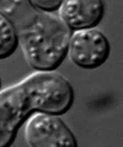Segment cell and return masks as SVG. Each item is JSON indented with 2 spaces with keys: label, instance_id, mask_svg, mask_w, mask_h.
Masks as SVG:
<instances>
[{
  "label": "cell",
  "instance_id": "6da1fadb",
  "mask_svg": "<svg viewBox=\"0 0 123 147\" xmlns=\"http://www.w3.org/2000/svg\"><path fill=\"white\" fill-rule=\"evenodd\" d=\"M74 99L70 82L56 71H37L0 89V147L10 145L24 121L33 113L63 115L73 106Z\"/></svg>",
  "mask_w": 123,
  "mask_h": 147
},
{
  "label": "cell",
  "instance_id": "7a4b0ae2",
  "mask_svg": "<svg viewBox=\"0 0 123 147\" xmlns=\"http://www.w3.org/2000/svg\"><path fill=\"white\" fill-rule=\"evenodd\" d=\"M25 139L31 147H73L78 142L72 130L59 115L33 113L25 125Z\"/></svg>",
  "mask_w": 123,
  "mask_h": 147
},
{
  "label": "cell",
  "instance_id": "3957f363",
  "mask_svg": "<svg viewBox=\"0 0 123 147\" xmlns=\"http://www.w3.org/2000/svg\"><path fill=\"white\" fill-rule=\"evenodd\" d=\"M110 54V43L96 28L71 32L67 56L74 65L84 70H96L103 66Z\"/></svg>",
  "mask_w": 123,
  "mask_h": 147
},
{
  "label": "cell",
  "instance_id": "277c9868",
  "mask_svg": "<svg viewBox=\"0 0 123 147\" xmlns=\"http://www.w3.org/2000/svg\"><path fill=\"white\" fill-rule=\"evenodd\" d=\"M58 16L71 30L96 28L105 15L103 0H63Z\"/></svg>",
  "mask_w": 123,
  "mask_h": 147
},
{
  "label": "cell",
  "instance_id": "5b68a950",
  "mask_svg": "<svg viewBox=\"0 0 123 147\" xmlns=\"http://www.w3.org/2000/svg\"><path fill=\"white\" fill-rule=\"evenodd\" d=\"M46 12L37 8L31 0H0V14L13 24L18 36L34 30Z\"/></svg>",
  "mask_w": 123,
  "mask_h": 147
},
{
  "label": "cell",
  "instance_id": "8992f818",
  "mask_svg": "<svg viewBox=\"0 0 123 147\" xmlns=\"http://www.w3.org/2000/svg\"><path fill=\"white\" fill-rule=\"evenodd\" d=\"M19 46L17 30L10 21L0 14V60H3L16 51Z\"/></svg>",
  "mask_w": 123,
  "mask_h": 147
},
{
  "label": "cell",
  "instance_id": "52a82bcc",
  "mask_svg": "<svg viewBox=\"0 0 123 147\" xmlns=\"http://www.w3.org/2000/svg\"><path fill=\"white\" fill-rule=\"evenodd\" d=\"M63 0H31L37 8L47 12H55L58 10Z\"/></svg>",
  "mask_w": 123,
  "mask_h": 147
},
{
  "label": "cell",
  "instance_id": "ba28073f",
  "mask_svg": "<svg viewBox=\"0 0 123 147\" xmlns=\"http://www.w3.org/2000/svg\"><path fill=\"white\" fill-rule=\"evenodd\" d=\"M0 88H1V82H0Z\"/></svg>",
  "mask_w": 123,
  "mask_h": 147
}]
</instances>
